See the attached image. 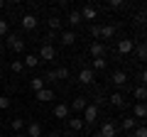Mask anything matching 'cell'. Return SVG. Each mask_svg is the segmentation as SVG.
Segmentation results:
<instances>
[{
    "label": "cell",
    "mask_w": 147,
    "mask_h": 137,
    "mask_svg": "<svg viewBox=\"0 0 147 137\" xmlns=\"http://www.w3.org/2000/svg\"><path fill=\"white\" fill-rule=\"evenodd\" d=\"M22 64H25V68H34L37 64H39V56H34V54H27V56L22 59Z\"/></svg>",
    "instance_id": "cell-19"
},
{
    "label": "cell",
    "mask_w": 147,
    "mask_h": 137,
    "mask_svg": "<svg viewBox=\"0 0 147 137\" xmlns=\"http://www.w3.org/2000/svg\"><path fill=\"white\" fill-rule=\"evenodd\" d=\"M10 108V98L7 95H0V110H7Z\"/></svg>",
    "instance_id": "cell-32"
},
{
    "label": "cell",
    "mask_w": 147,
    "mask_h": 137,
    "mask_svg": "<svg viewBox=\"0 0 147 137\" xmlns=\"http://www.w3.org/2000/svg\"><path fill=\"white\" fill-rule=\"evenodd\" d=\"M105 66H108V64H105V59H93V68H96V71H103ZM93 68H91V71H93Z\"/></svg>",
    "instance_id": "cell-29"
},
{
    "label": "cell",
    "mask_w": 147,
    "mask_h": 137,
    "mask_svg": "<svg viewBox=\"0 0 147 137\" xmlns=\"http://www.w3.org/2000/svg\"><path fill=\"white\" fill-rule=\"evenodd\" d=\"M7 30H10L7 20H0V37H7Z\"/></svg>",
    "instance_id": "cell-31"
},
{
    "label": "cell",
    "mask_w": 147,
    "mask_h": 137,
    "mask_svg": "<svg viewBox=\"0 0 147 137\" xmlns=\"http://www.w3.org/2000/svg\"><path fill=\"white\" fill-rule=\"evenodd\" d=\"M110 103H113L115 108H125V95H123V93H118V91H115V93L110 95Z\"/></svg>",
    "instance_id": "cell-18"
},
{
    "label": "cell",
    "mask_w": 147,
    "mask_h": 137,
    "mask_svg": "<svg viewBox=\"0 0 147 137\" xmlns=\"http://www.w3.org/2000/svg\"><path fill=\"white\" fill-rule=\"evenodd\" d=\"M39 56H42L44 61H54V59H57V49H54L52 44H44L42 52H39ZM42 59H39V61H42Z\"/></svg>",
    "instance_id": "cell-4"
},
{
    "label": "cell",
    "mask_w": 147,
    "mask_h": 137,
    "mask_svg": "<svg viewBox=\"0 0 147 137\" xmlns=\"http://www.w3.org/2000/svg\"><path fill=\"white\" fill-rule=\"evenodd\" d=\"M34 98L39 100V103H49V100H54V91L52 88H42V91H37Z\"/></svg>",
    "instance_id": "cell-8"
},
{
    "label": "cell",
    "mask_w": 147,
    "mask_h": 137,
    "mask_svg": "<svg viewBox=\"0 0 147 137\" xmlns=\"http://www.w3.org/2000/svg\"><path fill=\"white\" fill-rule=\"evenodd\" d=\"M96 118H98V105H93V103H88V105L84 108V125H93L96 122Z\"/></svg>",
    "instance_id": "cell-1"
},
{
    "label": "cell",
    "mask_w": 147,
    "mask_h": 137,
    "mask_svg": "<svg viewBox=\"0 0 147 137\" xmlns=\"http://www.w3.org/2000/svg\"><path fill=\"white\" fill-rule=\"evenodd\" d=\"M100 137H118L115 122H103V127H100Z\"/></svg>",
    "instance_id": "cell-7"
},
{
    "label": "cell",
    "mask_w": 147,
    "mask_h": 137,
    "mask_svg": "<svg viewBox=\"0 0 147 137\" xmlns=\"http://www.w3.org/2000/svg\"><path fill=\"white\" fill-rule=\"evenodd\" d=\"M79 83H84V86L93 83V71H91V68H81L79 71Z\"/></svg>",
    "instance_id": "cell-9"
},
{
    "label": "cell",
    "mask_w": 147,
    "mask_h": 137,
    "mask_svg": "<svg viewBox=\"0 0 147 137\" xmlns=\"http://www.w3.org/2000/svg\"><path fill=\"white\" fill-rule=\"evenodd\" d=\"M103 54H105V44L103 42H93L91 44V56L93 59H103Z\"/></svg>",
    "instance_id": "cell-10"
},
{
    "label": "cell",
    "mask_w": 147,
    "mask_h": 137,
    "mask_svg": "<svg viewBox=\"0 0 147 137\" xmlns=\"http://www.w3.org/2000/svg\"><path fill=\"white\" fill-rule=\"evenodd\" d=\"M10 127H12V132L17 135V132H22V130H25V120H22V118H15V120L10 122Z\"/></svg>",
    "instance_id": "cell-24"
},
{
    "label": "cell",
    "mask_w": 147,
    "mask_h": 137,
    "mask_svg": "<svg viewBox=\"0 0 147 137\" xmlns=\"http://www.w3.org/2000/svg\"><path fill=\"white\" fill-rule=\"evenodd\" d=\"M132 137H147V127H135V132H132Z\"/></svg>",
    "instance_id": "cell-33"
},
{
    "label": "cell",
    "mask_w": 147,
    "mask_h": 137,
    "mask_svg": "<svg viewBox=\"0 0 147 137\" xmlns=\"http://www.w3.org/2000/svg\"><path fill=\"white\" fill-rule=\"evenodd\" d=\"M115 30H118L115 25H103V27H100V37H103V39H110L113 34H115Z\"/></svg>",
    "instance_id": "cell-17"
},
{
    "label": "cell",
    "mask_w": 147,
    "mask_h": 137,
    "mask_svg": "<svg viewBox=\"0 0 147 137\" xmlns=\"http://www.w3.org/2000/svg\"><path fill=\"white\" fill-rule=\"evenodd\" d=\"M86 105H88V100H86V98H74V103L69 105V110H74V113H84Z\"/></svg>",
    "instance_id": "cell-12"
},
{
    "label": "cell",
    "mask_w": 147,
    "mask_h": 137,
    "mask_svg": "<svg viewBox=\"0 0 147 137\" xmlns=\"http://www.w3.org/2000/svg\"><path fill=\"white\" fill-rule=\"evenodd\" d=\"M30 88L34 91V93H37V91H42V88H47V86H44V79H32L30 81Z\"/></svg>",
    "instance_id": "cell-25"
},
{
    "label": "cell",
    "mask_w": 147,
    "mask_h": 137,
    "mask_svg": "<svg viewBox=\"0 0 147 137\" xmlns=\"http://www.w3.org/2000/svg\"><path fill=\"white\" fill-rule=\"evenodd\" d=\"M7 47H10L15 54H20L22 49H25V39L17 37V34H7Z\"/></svg>",
    "instance_id": "cell-2"
},
{
    "label": "cell",
    "mask_w": 147,
    "mask_h": 137,
    "mask_svg": "<svg viewBox=\"0 0 147 137\" xmlns=\"http://www.w3.org/2000/svg\"><path fill=\"white\" fill-rule=\"evenodd\" d=\"M135 98L140 100V103H142V100L147 98V91H145V86H140V88H135Z\"/></svg>",
    "instance_id": "cell-30"
},
{
    "label": "cell",
    "mask_w": 147,
    "mask_h": 137,
    "mask_svg": "<svg viewBox=\"0 0 147 137\" xmlns=\"http://www.w3.org/2000/svg\"><path fill=\"white\" fill-rule=\"evenodd\" d=\"M0 52H3V49H0Z\"/></svg>",
    "instance_id": "cell-40"
},
{
    "label": "cell",
    "mask_w": 147,
    "mask_h": 137,
    "mask_svg": "<svg viewBox=\"0 0 147 137\" xmlns=\"http://www.w3.org/2000/svg\"><path fill=\"white\" fill-rule=\"evenodd\" d=\"M54 79H57V81L69 79V68H66V66H59V68H54Z\"/></svg>",
    "instance_id": "cell-21"
},
{
    "label": "cell",
    "mask_w": 147,
    "mask_h": 137,
    "mask_svg": "<svg viewBox=\"0 0 147 137\" xmlns=\"http://www.w3.org/2000/svg\"><path fill=\"white\" fill-rule=\"evenodd\" d=\"M0 137H3V135H0Z\"/></svg>",
    "instance_id": "cell-41"
},
{
    "label": "cell",
    "mask_w": 147,
    "mask_h": 137,
    "mask_svg": "<svg viewBox=\"0 0 147 137\" xmlns=\"http://www.w3.org/2000/svg\"><path fill=\"white\" fill-rule=\"evenodd\" d=\"M69 125H71V132H79V130H84V120H81V118H76V115H74L71 118V120H69Z\"/></svg>",
    "instance_id": "cell-20"
},
{
    "label": "cell",
    "mask_w": 147,
    "mask_h": 137,
    "mask_svg": "<svg viewBox=\"0 0 147 137\" xmlns=\"http://www.w3.org/2000/svg\"><path fill=\"white\" fill-rule=\"evenodd\" d=\"M74 137H81V135H74Z\"/></svg>",
    "instance_id": "cell-38"
},
{
    "label": "cell",
    "mask_w": 147,
    "mask_h": 137,
    "mask_svg": "<svg viewBox=\"0 0 147 137\" xmlns=\"http://www.w3.org/2000/svg\"><path fill=\"white\" fill-rule=\"evenodd\" d=\"M7 5V3H5V0H0V10H3V7H5Z\"/></svg>",
    "instance_id": "cell-36"
},
{
    "label": "cell",
    "mask_w": 147,
    "mask_h": 137,
    "mask_svg": "<svg viewBox=\"0 0 147 137\" xmlns=\"http://www.w3.org/2000/svg\"><path fill=\"white\" fill-rule=\"evenodd\" d=\"M135 122H137V120H135L132 115H130V118H123V130H125V132H132V130H135Z\"/></svg>",
    "instance_id": "cell-22"
},
{
    "label": "cell",
    "mask_w": 147,
    "mask_h": 137,
    "mask_svg": "<svg viewBox=\"0 0 147 137\" xmlns=\"http://www.w3.org/2000/svg\"><path fill=\"white\" fill-rule=\"evenodd\" d=\"M10 68H12V74H22V71H25V64H22L20 59H12Z\"/></svg>",
    "instance_id": "cell-26"
},
{
    "label": "cell",
    "mask_w": 147,
    "mask_h": 137,
    "mask_svg": "<svg viewBox=\"0 0 147 137\" xmlns=\"http://www.w3.org/2000/svg\"><path fill=\"white\" fill-rule=\"evenodd\" d=\"M69 22H71V25H81V22H84V20H81V12L79 10H71V12H69Z\"/></svg>",
    "instance_id": "cell-27"
},
{
    "label": "cell",
    "mask_w": 147,
    "mask_h": 137,
    "mask_svg": "<svg viewBox=\"0 0 147 137\" xmlns=\"http://www.w3.org/2000/svg\"><path fill=\"white\" fill-rule=\"evenodd\" d=\"M76 32H71V30H66V32H61V44H66V47H71V44H76Z\"/></svg>",
    "instance_id": "cell-13"
},
{
    "label": "cell",
    "mask_w": 147,
    "mask_h": 137,
    "mask_svg": "<svg viewBox=\"0 0 147 137\" xmlns=\"http://www.w3.org/2000/svg\"><path fill=\"white\" fill-rule=\"evenodd\" d=\"M132 115H135V120H142V118L147 115V105L145 103H137V105L132 108Z\"/></svg>",
    "instance_id": "cell-16"
},
{
    "label": "cell",
    "mask_w": 147,
    "mask_h": 137,
    "mask_svg": "<svg viewBox=\"0 0 147 137\" xmlns=\"http://www.w3.org/2000/svg\"><path fill=\"white\" fill-rule=\"evenodd\" d=\"M69 113H71V110H69V105L59 103V105H54V113H52V115L57 118V120H64V118H69Z\"/></svg>",
    "instance_id": "cell-11"
},
{
    "label": "cell",
    "mask_w": 147,
    "mask_h": 137,
    "mask_svg": "<svg viewBox=\"0 0 147 137\" xmlns=\"http://www.w3.org/2000/svg\"><path fill=\"white\" fill-rule=\"evenodd\" d=\"M113 83L115 86H125L127 83V74L125 71H113Z\"/></svg>",
    "instance_id": "cell-15"
},
{
    "label": "cell",
    "mask_w": 147,
    "mask_h": 137,
    "mask_svg": "<svg viewBox=\"0 0 147 137\" xmlns=\"http://www.w3.org/2000/svg\"><path fill=\"white\" fill-rule=\"evenodd\" d=\"M22 27H25V30L27 32H32V30H37V22H39V20H37V15H32V12H27V15H22Z\"/></svg>",
    "instance_id": "cell-3"
},
{
    "label": "cell",
    "mask_w": 147,
    "mask_h": 137,
    "mask_svg": "<svg viewBox=\"0 0 147 137\" xmlns=\"http://www.w3.org/2000/svg\"><path fill=\"white\" fill-rule=\"evenodd\" d=\"M108 7H110V10H123L125 3H123V0H108Z\"/></svg>",
    "instance_id": "cell-28"
},
{
    "label": "cell",
    "mask_w": 147,
    "mask_h": 137,
    "mask_svg": "<svg viewBox=\"0 0 147 137\" xmlns=\"http://www.w3.org/2000/svg\"><path fill=\"white\" fill-rule=\"evenodd\" d=\"M132 47H135L132 39H120V42H118V52H120V54H130Z\"/></svg>",
    "instance_id": "cell-14"
},
{
    "label": "cell",
    "mask_w": 147,
    "mask_h": 137,
    "mask_svg": "<svg viewBox=\"0 0 147 137\" xmlns=\"http://www.w3.org/2000/svg\"><path fill=\"white\" fill-rule=\"evenodd\" d=\"M15 137H27V135H25V132H17V135H15Z\"/></svg>",
    "instance_id": "cell-37"
},
{
    "label": "cell",
    "mask_w": 147,
    "mask_h": 137,
    "mask_svg": "<svg viewBox=\"0 0 147 137\" xmlns=\"http://www.w3.org/2000/svg\"><path fill=\"white\" fill-rule=\"evenodd\" d=\"M47 25H49V30H52V32L61 30V20H59L57 15H52V17H49V20H47Z\"/></svg>",
    "instance_id": "cell-23"
},
{
    "label": "cell",
    "mask_w": 147,
    "mask_h": 137,
    "mask_svg": "<svg viewBox=\"0 0 147 137\" xmlns=\"http://www.w3.org/2000/svg\"><path fill=\"white\" fill-rule=\"evenodd\" d=\"M25 127H27V132H25L27 137H42V125H39V122L32 120V122H27Z\"/></svg>",
    "instance_id": "cell-6"
},
{
    "label": "cell",
    "mask_w": 147,
    "mask_h": 137,
    "mask_svg": "<svg viewBox=\"0 0 147 137\" xmlns=\"http://www.w3.org/2000/svg\"><path fill=\"white\" fill-rule=\"evenodd\" d=\"M0 66H3V64H0Z\"/></svg>",
    "instance_id": "cell-39"
},
{
    "label": "cell",
    "mask_w": 147,
    "mask_h": 137,
    "mask_svg": "<svg viewBox=\"0 0 147 137\" xmlns=\"http://www.w3.org/2000/svg\"><path fill=\"white\" fill-rule=\"evenodd\" d=\"M137 56H140V59H147V47H145V44L137 47Z\"/></svg>",
    "instance_id": "cell-35"
},
{
    "label": "cell",
    "mask_w": 147,
    "mask_h": 137,
    "mask_svg": "<svg viewBox=\"0 0 147 137\" xmlns=\"http://www.w3.org/2000/svg\"><path fill=\"white\" fill-rule=\"evenodd\" d=\"M79 12H81V20H91V22H93L96 17H98V10H96L93 5H84Z\"/></svg>",
    "instance_id": "cell-5"
},
{
    "label": "cell",
    "mask_w": 147,
    "mask_h": 137,
    "mask_svg": "<svg viewBox=\"0 0 147 137\" xmlns=\"http://www.w3.org/2000/svg\"><path fill=\"white\" fill-rule=\"evenodd\" d=\"M91 37H93V39H100V27H98V25H91Z\"/></svg>",
    "instance_id": "cell-34"
}]
</instances>
